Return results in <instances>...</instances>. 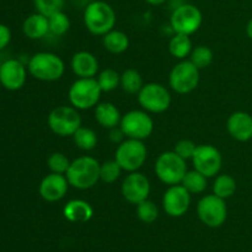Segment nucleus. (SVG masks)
<instances>
[{"mask_svg":"<svg viewBox=\"0 0 252 252\" xmlns=\"http://www.w3.org/2000/svg\"><path fill=\"white\" fill-rule=\"evenodd\" d=\"M11 41V31L4 24H0V51L4 49Z\"/></svg>","mask_w":252,"mask_h":252,"instance_id":"obj_37","label":"nucleus"},{"mask_svg":"<svg viewBox=\"0 0 252 252\" xmlns=\"http://www.w3.org/2000/svg\"><path fill=\"white\" fill-rule=\"evenodd\" d=\"M213 51L208 46L199 44V46L194 47L192 49L191 54H189V61L201 71V69H204L211 66L212 62H213Z\"/></svg>","mask_w":252,"mask_h":252,"instance_id":"obj_30","label":"nucleus"},{"mask_svg":"<svg viewBox=\"0 0 252 252\" xmlns=\"http://www.w3.org/2000/svg\"><path fill=\"white\" fill-rule=\"evenodd\" d=\"M246 35H248L249 39L252 40V19L246 25Z\"/></svg>","mask_w":252,"mask_h":252,"instance_id":"obj_40","label":"nucleus"},{"mask_svg":"<svg viewBox=\"0 0 252 252\" xmlns=\"http://www.w3.org/2000/svg\"><path fill=\"white\" fill-rule=\"evenodd\" d=\"M70 163L71 161L62 152H53L47 161L51 173H58V174H65Z\"/></svg>","mask_w":252,"mask_h":252,"instance_id":"obj_35","label":"nucleus"},{"mask_svg":"<svg viewBox=\"0 0 252 252\" xmlns=\"http://www.w3.org/2000/svg\"><path fill=\"white\" fill-rule=\"evenodd\" d=\"M194 169L201 172L207 178H212L217 175L223 165L221 153L216 146L213 145H197L194 155L192 157Z\"/></svg>","mask_w":252,"mask_h":252,"instance_id":"obj_13","label":"nucleus"},{"mask_svg":"<svg viewBox=\"0 0 252 252\" xmlns=\"http://www.w3.org/2000/svg\"><path fill=\"white\" fill-rule=\"evenodd\" d=\"M120 85L122 86L123 90L128 94H138L140 89L144 85L143 82L142 74L135 69H126L122 74H121V83Z\"/></svg>","mask_w":252,"mask_h":252,"instance_id":"obj_26","label":"nucleus"},{"mask_svg":"<svg viewBox=\"0 0 252 252\" xmlns=\"http://www.w3.org/2000/svg\"><path fill=\"white\" fill-rule=\"evenodd\" d=\"M102 43L106 51L113 54H120L127 51L129 47V37L123 31L113 29L102 36Z\"/></svg>","mask_w":252,"mask_h":252,"instance_id":"obj_23","label":"nucleus"},{"mask_svg":"<svg viewBox=\"0 0 252 252\" xmlns=\"http://www.w3.org/2000/svg\"><path fill=\"white\" fill-rule=\"evenodd\" d=\"M192 41L189 36L175 34L169 42V52L172 57L184 61L192 52Z\"/></svg>","mask_w":252,"mask_h":252,"instance_id":"obj_24","label":"nucleus"},{"mask_svg":"<svg viewBox=\"0 0 252 252\" xmlns=\"http://www.w3.org/2000/svg\"><path fill=\"white\" fill-rule=\"evenodd\" d=\"M74 74L79 78H95L98 72V61L89 51H79L74 53L70 62Z\"/></svg>","mask_w":252,"mask_h":252,"instance_id":"obj_19","label":"nucleus"},{"mask_svg":"<svg viewBox=\"0 0 252 252\" xmlns=\"http://www.w3.org/2000/svg\"><path fill=\"white\" fill-rule=\"evenodd\" d=\"M197 145L191 140H180L179 142H176L174 147V152L176 153L177 156L182 158V160L187 161V160H192L194 155V151H196Z\"/></svg>","mask_w":252,"mask_h":252,"instance_id":"obj_36","label":"nucleus"},{"mask_svg":"<svg viewBox=\"0 0 252 252\" xmlns=\"http://www.w3.org/2000/svg\"><path fill=\"white\" fill-rule=\"evenodd\" d=\"M84 24L95 36H105L116 25L115 9L102 0H93L84 10Z\"/></svg>","mask_w":252,"mask_h":252,"instance_id":"obj_2","label":"nucleus"},{"mask_svg":"<svg viewBox=\"0 0 252 252\" xmlns=\"http://www.w3.org/2000/svg\"><path fill=\"white\" fill-rule=\"evenodd\" d=\"M65 0H33L36 12L49 17L53 14L63 11Z\"/></svg>","mask_w":252,"mask_h":252,"instance_id":"obj_34","label":"nucleus"},{"mask_svg":"<svg viewBox=\"0 0 252 252\" xmlns=\"http://www.w3.org/2000/svg\"><path fill=\"white\" fill-rule=\"evenodd\" d=\"M65 64L63 59L52 52L34 53L29 61V72L33 78L42 82H56L63 77Z\"/></svg>","mask_w":252,"mask_h":252,"instance_id":"obj_3","label":"nucleus"},{"mask_svg":"<svg viewBox=\"0 0 252 252\" xmlns=\"http://www.w3.org/2000/svg\"><path fill=\"white\" fill-rule=\"evenodd\" d=\"M147 155L148 151L143 141L127 138L117 146L115 160L121 166L122 170L132 173L138 172L144 166Z\"/></svg>","mask_w":252,"mask_h":252,"instance_id":"obj_5","label":"nucleus"},{"mask_svg":"<svg viewBox=\"0 0 252 252\" xmlns=\"http://www.w3.org/2000/svg\"><path fill=\"white\" fill-rule=\"evenodd\" d=\"M69 183L65 174L49 173L41 180L38 187L39 195L46 202L54 203L63 199L68 192Z\"/></svg>","mask_w":252,"mask_h":252,"instance_id":"obj_17","label":"nucleus"},{"mask_svg":"<svg viewBox=\"0 0 252 252\" xmlns=\"http://www.w3.org/2000/svg\"><path fill=\"white\" fill-rule=\"evenodd\" d=\"M95 119L102 127L105 128H113L116 126H120L121 115L120 110L115 104L110 103V101H105V103H98L95 108Z\"/></svg>","mask_w":252,"mask_h":252,"instance_id":"obj_22","label":"nucleus"},{"mask_svg":"<svg viewBox=\"0 0 252 252\" xmlns=\"http://www.w3.org/2000/svg\"><path fill=\"white\" fill-rule=\"evenodd\" d=\"M48 126L52 132L61 137L73 136L81 126V116L74 106H57L49 113Z\"/></svg>","mask_w":252,"mask_h":252,"instance_id":"obj_8","label":"nucleus"},{"mask_svg":"<svg viewBox=\"0 0 252 252\" xmlns=\"http://www.w3.org/2000/svg\"><path fill=\"white\" fill-rule=\"evenodd\" d=\"M125 137H126L125 132H123L122 128H121L120 126H116V127L110 128V140H111V142L120 145L121 142H123V141H125Z\"/></svg>","mask_w":252,"mask_h":252,"instance_id":"obj_38","label":"nucleus"},{"mask_svg":"<svg viewBox=\"0 0 252 252\" xmlns=\"http://www.w3.org/2000/svg\"><path fill=\"white\" fill-rule=\"evenodd\" d=\"M22 31L30 40H41L49 32L48 17L39 12L30 15L22 24Z\"/></svg>","mask_w":252,"mask_h":252,"instance_id":"obj_21","label":"nucleus"},{"mask_svg":"<svg viewBox=\"0 0 252 252\" xmlns=\"http://www.w3.org/2000/svg\"><path fill=\"white\" fill-rule=\"evenodd\" d=\"M155 174L167 185L181 184L187 173L186 161L177 156L174 151L162 152L155 162Z\"/></svg>","mask_w":252,"mask_h":252,"instance_id":"obj_6","label":"nucleus"},{"mask_svg":"<svg viewBox=\"0 0 252 252\" xmlns=\"http://www.w3.org/2000/svg\"><path fill=\"white\" fill-rule=\"evenodd\" d=\"M150 182L147 175L140 172H132L123 179L121 192L123 198L130 204H139L148 199L150 194Z\"/></svg>","mask_w":252,"mask_h":252,"instance_id":"obj_15","label":"nucleus"},{"mask_svg":"<svg viewBox=\"0 0 252 252\" xmlns=\"http://www.w3.org/2000/svg\"><path fill=\"white\" fill-rule=\"evenodd\" d=\"M137 95L140 106L147 113L161 114L171 105V94L169 89L155 82L144 84Z\"/></svg>","mask_w":252,"mask_h":252,"instance_id":"obj_9","label":"nucleus"},{"mask_svg":"<svg viewBox=\"0 0 252 252\" xmlns=\"http://www.w3.org/2000/svg\"><path fill=\"white\" fill-rule=\"evenodd\" d=\"M145 2H148L149 5H153V6H159V5L165 4L167 0H144Z\"/></svg>","mask_w":252,"mask_h":252,"instance_id":"obj_39","label":"nucleus"},{"mask_svg":"<svg viewBox=\"0 0 252 252\" xmlns=\"http://www.w3.org/2000/svg\"><path fill=\"white\" fill-rule=\"evenodd\" d=\"M120 127L127 138L143 141L154 131V121L145 110H130L122 115Z\"/></svg>","mask_w":252,"mask_h":252,"instance_id":"obj_11","label":"nucleus"},{"mask_svg":"<svg viewBox=\"0 0 252 252\" xmlns=\"http://www.w3.org/2000/svg\"><path fill=\"white\" fill-rule=\"evenodd\" d=\"M1 63H2V62H1V61H0V67H1Z\"/></svg>","mask_w":252,"mask_h":252,"instance_id":"obj_41","label":"nucleus"},{"mask_svg":"<svg viewBox=\"0 0 252 252\" xmlns=\"http://www.w3.org/2000/svg\"><path fill=\"white\" fill-rule=\"evenodd\" d=\"M201 73L191 61L179 62L175 64L169 76V84L177 94H189L198 86Z\"/></svg>","mask_w":252,"mask_h":252,"instance_id":"obj_10","label":"nucleus"},{"mask_svg":"<svg viewBox=\"0 0 252 252\" xmlns=\"http://www.w3.org/2000/svg\"><path fill=\"white\" fill-rule=\"evenodd\" d=\"M137 216L145 224H152L159 216V208L154 202L145 199L137 204Z\"/></svg>","mask_w":252,"mask_h":252,"instance_id":"obj_32","label":"nucleus"},{"mask_svg":"<svg viewBox=\"0 0 252 252\" xmlns=\"http://www.w3.org/2000/svg\"><path fill=\"white\" fill-rule=\"evenodd\" d=\"M49 32L56 36H63L70 29V19L64 11H59L48 17Z\"/></svg>","mask_w":252,"mask_h":252,"instance_id":"obj_31","label":"nucleus"},{"mask_svg":"<svg viewBox=\"0 0 252 252\" xmlns=\"http://www.w3.org/2000/svg\"><path fill=\"white\" fill-rule=\"evenodd\" d=\"M63 215L70 222H86L93 217L94 209L86 200L73 199L65 204Z\"/></svg>","mask_w":252,"mask_h":252,"instance_id":"obj_20","label":"nucleus"},{"mask_svg":"<svg viewBox=\"0 0 252 252\" xmlns=\"http://www.w3.org/2000/svg\"><path fill=\"white\" fill-rule=\"evenodd\" d=\"M197 214L199 220L208 227H219L225 222L228 217V208L225 200L208 194L201 198L197 204Z\"/></svg>","mask_w":252,"mask_h":252,"instance_id":"obj_12","label":"nucleus"},{"mask_svg":"<svg viewBox=\"0 0 252 252\" xmlns=\"http://www.w3.org/2000/svg\"><path fill=\"white\" fill-rule=\"evenodd\" d=\"M100 163L91 156H81L71 161L65 177L70 187L86 190L95 187L100 180Z\"/></svg>","mask_w":252,"mask_h":252,"instance_id":"obj_1","label":"nucleus"},{"mask_svg":"<svg viewBox=\"0 0 252 252\" xmlns=\"http://www.w3.org/2000/svg\"><path fill=\"white\" fill-rule=\"evenodd\" d=\"M27 72L17 59H7L0 67V83L7 90H19L26 83Z\"/></svg>","mask_w":252,"mask_h":252,"instance_id":"obj_16","label":"nucleus"},{"mask_svg":"<svg viewBox=\"0 0 252 252\" xmlns=\"http://www.w3.org/2000/svg\"><path fill=\"white\" fill-rule=\"evenodd\" d=\"M236 192V180L230 174H219L213 183V194L221 199L233 197Z\"/></svg>","mask_w":252,"mask_h":252,"instance_id":"obj_25","label":"nucleus"},{"mask_svg":"<svg viewBox=\"0 0 252 252\" xmlns=\"http://www.w3.org/2000/svg\"><path fill=\"white\" fill-rule=\"evenodd\" d=\"M73 140L74 143L76 145V147L80 148V150L91 151L96 147L98 138L93 128L80 126V127L76 130V132L73 135Z\"/></svg>","mask_w":252,"mask_h":252,"instance_id":"obj_27","label":"nucleus"},{"mask_svg":"<svg viewBox=\"0 0 252 252\" xmlns=\"http://www.w3.org/2000/svg\"><path fill=\"white\" fill-rule=\"evenodd\" d=\"M122 168L117 161H106L100 166V180L105 183H115L120 178Z\"/></svg>","mask_w":252,"mask_h":252,"instance_id":"obj_33","label":"nucleus"},{"mask_svg":"<svg viewBox=\"0 0 252 252\" xmlns=\"http://www.w3.org/2000/svg\"><path fill=\"white\" fill-rule=\"evenodd\" d=\"M207 177L196 169L187 170L182 179L181 185H184L191 194H199L203 193L207 188Z\"/></svg>","mask_w":252,"mask_h":252,"instance_id":"obj_28","label":"nucleus"},{"mask_svg":"<svg viewBox=\"0 0 252 252\" xmlns=\"http://www.w3.org/2000/svg\"><path fill=\"white\" fill-rule=\"evenodd\" d=\"M100 85L96 78H78L70 85L68 91L71 106L78 110H88L96 108L101 98Z\"/></svg>","mask_w":252,"mask_h":252,"instance_id":"obj_4","label":"nucleus"},{"mask_svg":"<svg viewBox=\"0 0 252 252\" xmlns=\"http://www.w3.org/2000/svg\"><path fill=\"white\" fill-rule=\"evenodd\" d=\"M228 132L234 140L246 142L252 138V116L245 111H235L226 121Z\"/></svg>","mask_w":252,"mask_h":252,"instance_id":"obj_18","label":"nucleus"},{"mask_svg":"<svg viewBox=\"0 0 252 252\" xmlns=\"http://www.w3.org/2000/svg\"><path fill=\"white\" fill-rule=\"evenodd\" d=\"M203 15L199 7L193 4H180L170 16V25L175 34L191 36L202 26Z\"/></svg>","mask_w":252,"mask_h":252,"instance_id":"obj_7","label":"nucleus"},{"mask_svg":"<svg viewBox=\"0 0 252 252\" xmlns=\"http://www.w3.org/2000/svg\"><path fill=\"white\" fill-rule=\"evenodd\" d=\"M96 81H97L102 93H110L120 85L121 74L115 69L106 68L98 73Z\"/></svg>","mask_w":252,"mask_h":252,"instance_id":"obj_29","label":"nucleus"},{"mask_svg":"<svg viewBox=\"0 0 252 252\" xmlns=\"http://www.w3.org/2000/svg\"><path fill=\"white\" fill-rule=\"evenodd\" d=\"M191 207V193L181 184L170 185L162 197V208L171 217L186 214Z\"/></svg>","mask_w":252,"mask_h":252,"instance_id":"obj_14","label":"nucleus"}]
</instances>
